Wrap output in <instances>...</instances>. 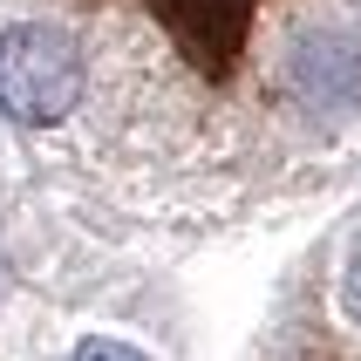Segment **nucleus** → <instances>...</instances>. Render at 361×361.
<instances>
[{"mask_svg": "<svg viewBox=\"0 0 361 361\" xmlns=\"http://www.w3.org/2000/svg\"><path fill=\"white\" fill-rule=\"evenodd\" d=\"M75 361H150V355L130 348V341H116V334H89V341L75 348Z\"/></svg>", "mask_w": 361, "mask_h": 361, "instance_id": "3", "label": "nucleus"}, {"mask_svg": "<svg viewBox=\"0 0 361 361\" xmlns=\"http://www.w3.org/2000/svg\"><path fill=\"white\" fill-rule=\"evenodd\" d=\"M293 82L307 102L321 109H355L361 102V48H348L341 35H314L293 48Z\"/></svg>", "mask_w": 361, "mask_h": 361, "instance_id": "2", "label": "nucleus"}, {"mask_svg": "<svg viewBox=\"0 0 361 361\" xmlns=\"http://www.w3.org/2000/svg\"><path fill=\"white\" fill-rule=\"evenodd\" d=\"M341 314L361 327V245H355V259H348V273H341Z\"/></svg>", "mask_w": 361, "mask_h": 361, "instance_id": "4", "label": "nucleus"}, {"mask_svg": "<svg viewBox=\"0 0 361 361\" xmlns=\"http://www.w3.org/2000/svg\"><path fill=\"white\" fill-rule=\"evenodd\" d=\"M82 89H89V61L61 27H48V20L0 27V116L7 123L48 130V123L75 116Z\"/></svg>", "mask_w": 361, "mask_h": 361, "instance_id": "1", "label": "nucleus"}]
</instances>
